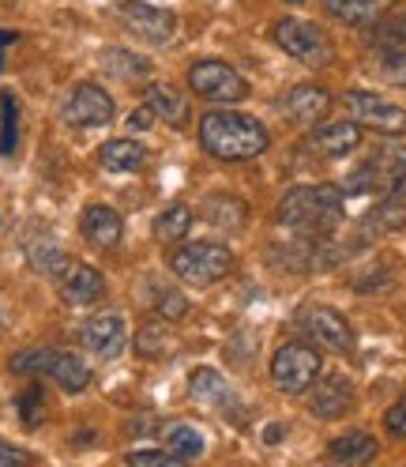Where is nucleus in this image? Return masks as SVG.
<instances>
[{
	"label": "nucleus",
	"mask_w": 406,
	"mask_h": 467,
	"mask_svg": "<svg viewBox=\"0 0 406 467\" xmlns=\"http://www.w3.org/2000/svg\"><path fill=\"white\" fill-rule=\"evenodd\" d=\"M56 290H61V298L68 306L83 309V306H95V302L106 298V275L95 265H76V260H72L68 272L56 279Z\"/></svg>",
	"instance_id": "4468645a"
},
{
	"label": "nucleus",
	"mask_w": 406,
	"mask_h": 467,
	"mask_svg": "<svg viewBox=\"0 0 406 467\" xmlns=\"http://www.w3.org/2000/svg\"><path fill=\"white\" fill-rule=\"evenodd\" d=\"M121 19L132 26L139 38L158 42V46H166L173 35H178V16H173L169 8L147 5V0H125V5H121Z\"/></svg>",
	"instance_id": "f8f14e48"
},
{
	"label": "nucleus",
	"mask_w": 406,
	"mask_h": 467,
	"mask_svg": "<svg viewBox=\"0 0 406 467\" xmlns=\"http://www.w3.org/2000/svg\"><path fill=\"white\" fill-rule=\"evenodd\" d=\"M365 166L372 170V178H376V192H381V185L388 178H399V173H406V143L388 136L384 143H376V148L369 151Z\"/></svg>",
	"instance_id": "4be33fe9"
},
{
	"label": "nucleus",
	"mask_w": 406,
	"mask_h": 467,
	"mask_svg": "<svg viewBox=\"0 0 406 467\" xmlns=\"http://www.w3.org/2000/svg\"><path fill=\"white\" fill-rule=\"evenodd\" d=\"M166 268L188 286H215L234 272V253L222 242H185L169 245Z\"/></svg>",
	"instance_id": "7ed1b4c3"
},
{
	"label": "nucleus",
	"mask_w": 406,
	"mask_h": 467,
	"mask_svg": "<svg viewBox=\"0 0 406 467\" xmlns=\"http://www.w3.org/2000/svg\"><path fill=\"white\" fill-rule=\"evenodd\" d=\"M15 407H19V419H23V426H42L46 422V389L38 385V381H31L19 396H15Z\"/></svg>",
	"instance_id": "f704fd0d"
},
{
	"label": "nucleus",
	"mask_w": 406,
	"mask_h": 467,
	"mask_svg": "<svg viewBox=\"0 0 406 467\" xmlns=\"http://www.w3.org/2000/svg\"><path fill=\"white\" fill-rule=\"evenodd\" d=\"M376 72H381L384 83H395V87H406V38L384 53H376Z\"/></svg>",
	"instance_id": "c9c22d12"
},
{
	"label": "nucleus",
	"mask_w": 406,
	"mask_h": 467,
	"mask_svg": "<svg viewBox=\"0 0 406 467\" xmlns=\"http://www.w3.org/2000/svg\"><path fill=\"white\" fill-rule=\"evenodd\" d=\"M79 343L91 350L98 358H117L125 343H128V328H125V317L117 309H106V313H95L83 320L79 328Z\"/></svg>",
	"instance_id": "9b49d317"
},
{
	"label": "nucleus",
	"mask_w": 406,
	"mask_h": 467,
	"mask_svg": "<svg viewBox=\"0 0 406 467\" xmlns=\"http://www.w3.org/2000/svg\"><path fill=\"white\" fill-rule=\"evenodd\" d=\"M192 230V212H188V203H169V208L155 219V238L162 245H178L185 242V234Z\"/></svg>",
	"instance_id": "c85d7f7f"
},
{
	"label": "nucleus",
	"mask_w": 406,
	"mask_h": 467,
	"mask_svg": "<svg viewBox=\"0 0 406 467\" xmlns=\"http://www.w3.org/2000/svg\"><path fill=\"white\" fill-rule=\"evenodd\" d=\"M53 362H56V350H49V347H23V350H15V355L8 358V369L19 373V377H42V373L53 369Z\"/></svg>",
	"instance_id": "2f4dec72"
},
{
	"label": "nucleus",
	"mask_w": 406,
	"mask_h": 467,
	"mask_svg": "<svg viewBox=\"0 0 406 467\" xmlns=\"http://www.w3.org/2000/svg\"><path fill=\"white\" fill-rule=\"evenodd\" d=\"M143 162H147V148L132 136L106 140L98 148V166L106 173H136V170H143Z\"/></svg>",
	"instance_id": "6ab92c4d"
},
{
	"label": "nucleus",
	"mask_w": 406,
	"mask_h": 467,
	"mask_svg": "<svg viewBox=\"0 0 406 467\" xmlns=\"http://www.w3.org/2000/svg\"><path fill=\"white\" fill-rule=\"evenodd\" d=\"M188 91L203 102H218V106H229V102H245L249 99V79L234 68L218 61V57H203L188 68Z\"/></svg>",
	"instance_id": "423d86ee"
},
{
	"label": "nucleus",
	"mask_w": 406,
	"mask_h": 467,
	"mask_svg": "<svg viewBox=\"0 0 406 467\" xmlns=\"http://www.w3.org/2000/svg\"><path fill=\"white\" fill-rule=\"evenodd\" d=\"M384 430L391 437H406V396H399L388 411H384Z\"/></svg>",
	"instance_id": "4c0bfd02"
},
{
	"label": "nucleus",
	"mask_w": 406,
	"mask_h": 467,
	"mask_svg": "<svg viewBox=\"0 0 406 467\" xmlns=\"http://www.w3.org/2000/svg\"><path fill=\"white\" fill-rule=\"evenodd\" d=\"M391 8H399V0H324V12L346 26H369Z\"/></svg>",
	"instance_id": "aec40b11"
},
{
	"label": "nucleus",
	"mask_w": 406,
	"mask_h": 467,
	"mask_svg": "<svg viewBox=\"0 0 406 467\" xmlns=\"http://www.w3.org/2000/svg\"><path fill=\"white\" fill-rule=\"evenodd\" d=\"M406 226V203L402 200H381L369 215H361V238H384Z\"/></svg>",
	"instance_id": "b1692460"
},
{
	"label": "nucleus",
	"mask_w": 406,
	"mask_h": 467,
	"mask_svg": "<svg viewBox=\"0 0 406 467\" xmlns=\"http://www.w3.org/2000/svg\"><path fill=\"white\" fill-rule=\"evenodd\" d=\"M49 377L56 381V389H61V392L79 396L86 385H91V366H86L79 355H61V350H56V362H53Z\"/></svg>",
	"instance_id": "a878e982"
},
{
	"label": "nucleus",
	"mask_w": 406,
	"mask_h": 467,
	"mask_svg": "<svg viewBox=\"0 0 406 467\" xmlns=\"http://www.w3.org/2000/svg\"><path fill=\"white\" fill-rule=\"evenodd\" d=\"M199 148L218 162H249L271 148L268 125L241 109H211L199 117Z\"/></svg>",
	"instance_id": "f257e3e1"
},
{
	"label": "nucleus",
	"mask_w": 406,
	"mask_h": 467,
	"mask_svg": "<svg viewBox=\"0 0 406 467\" xmlns=\"http://www.w3.org/2000/svg\"><path fill=\"white\" fill-rule=\"evenodd\" d=\"M282 117L289 125H301V129H312V125H320L328 109H331V95L324 91V87H316V83H298V87H289V91L282 95Z\"/></svg>",
	"instance_id": "ddd939ff"
},
{
	"label": "nucleus",
	"mask_w": 406,
	"mask_h": 467,
	"mask_svg": "<svg viewBox=\"0 0 406 467\" xmlns=\"http://www.w3.org/2000/svg\"><path fill=\"white\" fill-rule=\"evenodd\" d=\"M125 460L136 467H178V463H185L173 449H132Z\"/></svg>",
	"instance_id": "e433bc0d"
},
{
	"label": "nucleus",
	"mask_w": 406,
	"mask_h": 467,
	"mask_svg": "<svg viewBox=\"0 0 406 467\" xmlns=\"http://www.w3.org/2000/svg\"><path fill=\"white\" fill-rule=\"evenodd\" d=\"M136 355L147 358V362L169 358V355H178V339H173L162 325H143L139 336H136Z\"/></svg>",
	"instance_id": "7c9ffc66"
},
{
	"label": "nucleus",
	"mask_w": 406,
	"mask_h": 467,
	"mask_svg": "<svg viewBox=\"0 0 406 467\" xmlns=\"http://www.w3.org/2000/svg\"><path fill=\"white\" fill-rule=\"evenodd\" d=\"M324 369V358H320V350H316L312 343H282L275 355H271V385L286 396H301L312 389V381L320 377Z\"/></svg>",
	"instance_id": "39448f33"
},
{
	"label": "nucleus",
	"mask_w": 406,
	"mask_h": 467,
	"mask_svg": "<svg viewBox=\"0 0 406 467\" xmlns=\"http://www.w3.org/2000/svg\"><path fill=\"white\" fill-rule=\"evenodd\" d=\"M402 38H406V12H399V8H391L381 19H372L369 26H361V42L369 53H384V49L399 46Z\"/></svg>",
	"instance_id": "412c9836"
},
{
	"label": "nucleus",
	"mask_w": 406,
	"mask_h": 467,
	"mask_svg": "<svg viewBox=\"0 0 406 467\" xmlns=\"http://www.w3.org/2000/svg\"><path fill=\"white\" fill-rule=\"evenodd\" d=\"M309 148L320 159H346L361 148V125L354 121H324L320 129H312Z\"/></svg>",
	"instance_id": "2eb2a0df"
},
{
	"label": "nucleus",
	"mask_w": 406,
	"mask_h": 467,
	"mask_svg": "<svg viewBox=\"0 0 406 467\" xmlns=\"http://www.w3.org/2000/svg\"><path fill=\"white\" fill-rule=\"evenodd\" d=\"M166 449H173L181 460H199L203 449H208V437L192 422H173V426H166Z\"/></svg>",
	"instance_id": "cd10ccee"
},
{
	"label": "nucleus",
	"mask_w": 406,
	"mask_h": 467,
	"mask_svg": "<svg viewBox=\"0 0 406 467\" xmlns=\"http://www.w3.org/2000/svg\"><path fill=\"white\" fill-rule=\"evenodd\" d=\"M298 328L312 347L335 350V355H354V328L335 306H305L298 313Z\"/></svg>",
	"instance_id": "0eeeda50"
},
{
	"label": "nucleus",
	"mask_w": 406,
	"mask_h": 467,
	"mask_svg": "<svg viewBox=\"0 0 406 467\" xmlns=\"http://www.w3.org/2000/svg\"><path fill=\"white\" fill-rule=\"evenodd\" d=\"M358 392L350 385V377L342 373H328V377H316L312 389H309V415L320 419V422H339L354 411Z\"/></svg>",
	"instance_id": "1a4fd4ad"
},
{
	"label": "nucleus",
	"mask_w": 406,
	"mask_h": 467,
	"mask_svg": "<svg viewBox=\"0 0 406 467\" xmlns=\"http://www.w3.org/2000/svg\"><path fill=\"white\" fill-rule=\"evenodd\" d=\"M19 140V102L12 91H0V155H12Z\"/></svg>",
	"instance_id": "72a5a7b5"
},
{
	"label": "nucleus",
	"mask_w": 406,
	"mask_h": 467,
	"mask_svg": "<svg viewBox=\"0 0 406 467\" xmlns=\"http://www.w3.org/2000/svg\"><path fill=\"white\" fill-rule=\"evenodd\" d=\"M19 463H35V456L26 449H19V445L0 441V467H19Z\"/></svg>",
	"instance_id": "ea45409f"
},
{
	"label": "nucleus",
	"mask_w": 406,
	"mask_h": 467,
	"mask_svg": "<svg viewBox=\"0 0 406 467\" xmlns=\"http://www.w3.org/2000/svg\"><path fill=\"white\" fill-rule=\"evenodd\" d=\"M26 265H31L38 275H46V279H61L65 272H68V265H72V256L65 253V249H56V245H49V242H38V245H31L26 249Z\"/></svg>",
	"instance_id": "c756f323"
},
{
	"label": "nucleus",
	"mask_w": 406,
	"mask_h": 467,
	"mask_svg": "<svg viewBox=\"0 0 406 467\" xmlns=\"http://www.w3.org/2000/svg\"><path fill=\"white\" fill-rule=\"evenodd\" d=\"M388 279H391V275H388L384 268H372L369 275H358V279H354V290H361V295H372V290H384Z\"/></svg>",
	"instance_id": "58836bf2"
},
{
	"label": "nucleus",
	"mask_w": 406,
	"mask_h": 467,
	"mask_svg": "<svg viewBox=\"0 0 406 467\" xmlns=\"http://www.w3.org/2000/svg\"><path fill=\"white\" fill-rule=\"evenodd\" d=\"M79 234L95 249H113L125 238V219H121V212L106 208V203H91V208H83V215H79Z\"/></svg>",
	"instance_id": "dca6fc26"
},
{
	"label": "nucleus",
	"mask_w": 406,
	"mask_h": 467,
	"mask_svg": "<svg viewBox=\"0 0 406 467\" xmlns=\"http://www.w3.org/2000/svg\"><path fill=\"white\" fill-rule=\"evenodd\" d=\"M12 42H19V35H15V31H0V68H5V49H8Z\"/></svg>",
	"instance_id": "37998d69"
},
{
	"label": "nucleus",
	"mask_w": 406,
	"mask_h": 467,
	"mask_svg": "<svg viewBox=\"0 0 406 467\" xmlns=\"http://www.w3.org/2000/svg\"><path fill=\"white\" fill-rule=\"evenodd\" d=\"M151 125H155V109H151L147 102L136 106V113L128 117V129H132V132H147Z\"/></svg>",
	"instance_id": "a19ab883"
},
{
	"label": "nucleus",
	"mask_w": 406,
	"mask_h": 467,
	"mask_svg": "<svg viewBox=\"0 0 406 467\" xmlns=\"http://www.w3.org/2000/svg\"><path fill=\"white\" fill-rule=\"evenodd\" d=\"M328 456L335 463H372L376 456H381V445H376L372 433L350 430V433H339L335 441L328 445Z\"/></svg>",
	"instance_id": "5701e85b"
},
{
	"label": "nucleus",
	"mask_w": 406,
	"mask_h": 467,
	"mask_svg": "<svg viewBox=\"0 0 406 467\" xmlns=\"http://www.w3.org/2000/svg\"><path fill=\"white\" fill-rule=\"evenodd\" d=\"M264 441H268V445H279V441H282V426H268V430H264Z\"/></svg>",
	"instance_id": "c03bdc74"
},
{
	"label": "nucleus",
	"mask_w": 406,
	"mask_h": 467,
	"mask_svg": "<svg viewBox=\"0 0 406 467\" xmlns=\"http://www.w3.org/2000/svg\"><path fill=\"white\" fill-rule=\"evenodd\" d=\"M271 38H275V46H279L286 57H294L298 65H305V68H312V72L335 65V46H331V38H328L324 26L312 23V19L282 16V19L271 26Z\"/></svg>",
	"instance_id": "20e7f679"
},
{
	"label": "nucleus",
	"mask_w": 406,
	"mask_h": 467,
	"mask_svg": "<svg viewBox=\"0 0 406 467\" xmlns=\"http://www.w3.org/2000/svg\"><path fill=\"white\" fill-rule=\"evenodd\" d=\"M143 102H147L158 121H166L169 129H188V121H192V106H188L185 91H178L173 83H147L143 87Z\"/></svg>",
	"instance_id": "f3484780"
},
{
	"label": "nucleus",
	"mask_w": 406,
	"mask_h": 467,
	"mask_svg": "<svg viewBox=\"0 0 406 467\" xmlns=\"http://www.w3.org/2000/svg\"><path fill=\"white\" fill-rule=\"evenodd\" d=\"M188 396L203 407H222V411L238 407V396H234V389H229V381L211 366H196L188 373Z\"/></svg>",
	"instance_id": "a211bd4d"
},
{
	"label": "nucleus",
	"mask_w": 406,
	"mask_h": 467,
	"mask_svg": "<svg viewBox=\"0 0 406 467\" xmlns=\"http://www.w3.org/2000/svg\"><path fill=\"white\" fill-rule=\"evenodd\" d=\"M158 430V419L155 415H132L128 419V437H136V433H155Z\"/></svg>",
	"instance_id": "79ce46f5"
},
{
	"label": "nucleus",
	"mask_w": 406,
	"mask_h": 467,
	"mask_svg": "<svg viewBox=\"0 0 406 467\" xmlns=\"http://www.w3.org/2000/svg\"><path fill=\"white\" fill-rule=\"evenodd\" d=\"M342 106L361 129H372L381 136H406V109L395 106L384 95H376V91H346Z\"/></svg>",
	"instance_id": "6e6552de"
},
{
	"label": "nucleus",
	"mask_w": 406,
	"mask_h": 467,
	"mask_svg": "<svg viewBox=\"0 0 406 467\" xmlns=\"http://www.w3.org/2000/svg\"><path fill=\"white\" fill-rule=\"evenodd\" d=\"M203 215H208V223L222 234H234L249 223V208H245V200L238 196H229V192H218L208 200V208H203Z\"/></svg>",
	"instance_id": "393cba45"
},
{
	"label": "nucleus",
	"mask_w": 406,
	"mask_h": 467,
	"mask_svg": "<svg viewBox=\"0 0 406 467\" xmlns=\"http://www.w3.org/2000/svg\"><path fill=\"white\" fill-rule=\"evenodd\" d=\"M286 5H305V0H286Z\"/></svg>",
	"instance_id": "a18cd8bd"
},
{
	"label": "nucleus",
	"mask_w": 406,
	"mask_h": 467,
	"mask_svg": "<svg viewBox=\"0 0 406 467\" xmlns=\"http://www.w3.org/2000/svg\"><path fill=\"white\" fill-rule=\"evenodd\" d=\"M61 113H65V121L72 129H98V125H109L113 121L117 106H113L109 91H102L98 83H76L72 95L61 106Z\"/></svg>",
	"instance_id": "9d476101"
},
{
	"label": "nucleus",
	"mask_w": 406,
	"mask_h": 467,
	"mask_svg": "<svg viewBox=\"0 0 406 467\" xmlns=\"http://www.w3.org/2000/svg\"><path fill=\"white\" fill-rule=\"evenodd\" d=\"M279 226L305 238H331L346 219V192L339 185H294L275 208Z\"/></svg>",
	"instance_id": "f03ea898"
},
{
	"label": "nucleus",
	"mask_w": 406,
	"mask_h": 467,
	"mask_svg": "<svg viewBox=\"0 0 406 467\" xmlns=\"http://www.w3.org/2000/svg\"><path fill=\"white\" fill-rule=\"evenodd\" d=\"M147 295H151L147 302H151L155 317H162L166 325H178V320H185L192 313L188 298L181 295V290H173V286H158L155 279H147Z\"/></svg>",
	"instance_id": "bb28decb"
},
{
	"label": "nucleus",
	"mask_w": 406,
	"mask_h": 467,
	"mask_svg": "<svg viewBox=\"0 0 406 467\" xmlns=\"http://www.w3.org/2000/svg\"><path fill=\"white\" fill-rule=\"evenodd\" d=\"M102 65H106V72L121 76V79H143V76H151V61H147V57L128 53V49H106L102 53Z\"/></svg>",
	"instance_id": "473e14b6"
}]
</instances>
